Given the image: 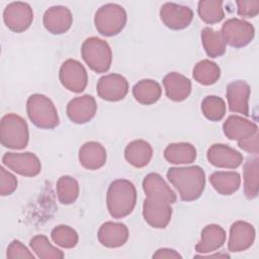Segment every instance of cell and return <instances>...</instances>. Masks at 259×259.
<instances>
[{
	"label": "cell",
	"instance_id": "cell-1",
	"mask_svg": "<svg viewBox=\"0 0 259 259\" xmlns=\"http://www.w3.org/2000/svg\"><path fill=\"white\" fill-rule=\"evenodd\" d=\"M167 178L183 201L197 199L204 190L205 174L199 166L172 167L167 172Z\"/></svg>",
	"mask_w": 259,
	"mask_h": 259
},
{
	"label": "cell",
	"instance_id": "cell-2",
	"mask_svg": "<svg viewBox=\"0 0 259 259\" xmlns=\"http://www.w3.org/2000/svg\"><path fill=\"white\" fill-rule=\"evenodd\" d=\"M137 202V190L135 185L126 179H116L108 187L106 204L110 215L114 219H122L128 215Z\"/></svg>",
	"mask_w": 259,
	"mask_h": 259
},
{
	"label": "cell",
	"instance_id": "cell-3",
	"mask_svg": "<svg viewBox=\"0 0 259 259\" xmlns=\"http://www.w3.org/2000/svg\"><path fill=\"white\" fill-rule=\"evenodd\" d=\"M28 126L26 121L15 113L5 114L0 121V141L2 146L21 150L28 143Z\"/></svg>",
	"mask_w": 259,
	"mask_h": 259
},
{
	"label": "cell",
	"instance_id": "cell-4",
	"mask_svg": "<svg viewBox=\"0 0 259 259\" xmlns=\"http://www.w3.org/2000/svg\"><path fill=\"white\" fill-rule=\"evenodd\" d=\"M26 112L31 122L40 128H54L60 122L55 104L42 94H32L28 97Z\"/></svg>",
	"mask_w": 259,
	"mask_h": 259
},
{
	"label": "cell",
	"instance_id": "cell-5",
	"mask_svg": "<svg viewBox=\"0 0 259 259\" xmlns=\"http://www.w3.org/2000/svg\"><path fill=\"white\" fill-rule=\"evenodd\" d=\"M81 55L88 67L96 73L107 72L111 66V49L101 38L92 36L85 39L81 47Z\"/></svg>",
	"mask_w": 259,
	"mask_h": 259
},
{
	"label": "cell",
	"instance_id": "cell-6",
	"mask_svg": "<svg viewBox=\"0 0 259 259\" xmlns=\"http://www.w3.org/2000/svg\"><path fill=\"white\" fill-rule=\"evenodd\" d=\"M95 27L104 36L118 34L126 23V12L118 4L108 3L102 5L94 16Z\"/></svg>",
	"mask_w": 259,
	"mask_h": 259
},
{
	"label": "cell",
	"instance_id": "cell-7",
	"mask_svg": "<svg viewBox=\"0 0 259 259\" xmlns=\"http://www.w3.org/2000/svg\"><path fill=\"white\" fill-rule=\"evenodd\" d=\"M254 27L251 23L239 19L231 18L222 26V37L225 44L234 48H242L251 42L254 37Z\"/></svg>",
	"mask_w": 259,
	"mask_h": 259
},
{
	"label": "cell",
	"instance_id": "cell-8",
	"mask_svg": "<svg viewBox=\"0 0 259 259\" xmlns=\"http://www.w3.org/2000/svg\"><path fill=\"white\" fill-rule=\"evenodd\" d=\"M61 84L69 91L81 93L87 86L88 76L84 66L77 60L68 59L65 61L59 72Z\"/></svg>",
	"mask_w": 259,
	"mask_h": 259
},
{
	"label": "cell",
	"instance_id": "cell-9",
	"mask_svg": "<svg viewBox=\"0 0 259 259\" xmlns=\"http://www.w3.org/2000/svg\"><path fill=\"white\" fill-rule=\"evenodd\" d=\"M143 217L151 227L164 229L171 221V203L161 198L147 196L143 204Z\"/></svg>",
	"mask_w": 259,
	"mask_h": 259
},
{
	"label": "cell",
	"instance_id": "cell-10",
	"mask_svg": "<svg viewBox=\"0 0 259 259\" xmlns=\"http://www.w3.org/2000/svg\"><path fill=\"white\" fill-rule=\"evenodd\" d=\"M3 19L10 30L22 32L30 26L33 20V12L30 5L25 2H12L5 7Z\"/></svg>",
	"mask_w": 259,
	"mask_h": 259
},
{
	"label": "cell",
	"instance_id": "cell-11",
	"mask_svg": "<svg viewBox=\"0 0 259 259\" xmlns=\"http://www.w3.org/2000/svg\"><path fill=\"white\" fill-rule=\"evenodd\" d=\"M2 163L13 172L26 176H36L41 169L38 158L33 153H5L2 157Z\"/></svg>",
	"mask_w": 259,
	"mask_h": 259
},
{
	"label": "cell",
	"instance_id": "cell-12",
	"mask_svg": "<svg viewBox=\"0 0 259 259\" xmlns=\"http://www.w3.org/2000/svg\"><path fill=\"white\" fill-rule=\"evenodd\" d=\"M96 90L100 98L107 101H118L127 94L128 83L119 74H108L99 79Z\"/></svg>",
	"mask_w": 259,
	"mask_h": 259
},
{
	"label": "cell",
	"instance_id": "cell-13",
	"mask_svg": "<svg viewBox=\"0 0 259 259\" xmlns=\"http://www.w3.org/2000/svg\"><path fill=\"white\" fill-rule=\"evenodd\" d=\"M162 22L169 28L179 30L187 27L193 18L192 10L176 3H165L160 10Z\"/></svg>",
	"mask_w": 259,
	"mask_h": 259
},
{
	"label": "cell",
	"instance_id": "cell-14",
	"mask_svg": "<svg viewBox=\"0 0 259 259\" xmlns=\"http://www.w3.org/2000/svg\"><path fill=\"white\" fill-rule=\"evenodd\" d=\"M206 157L211 165L225 169H235L243 162V156L240 152L224 144L212 145L207 150Z\"/></svg>",
	"mask_w": 259,
	"mask_h": 259
},
{
	"label": "cell",
	"instance_id": "cell-15",
	"mask_svg": "<svg viewBox=\"0 0 259 259\" xmlns=\"http://www.w3.org/2000/svg\"><path fill=\"white\" fill-rule=\"evenodd\" d=\"M251 89L247 82L242 80H236L231 82L227 86V99L229 108L232 112L241 113L243 115H249V97Z\"/></svg>",
	"mask_w": 259,
	"mask_h": 259
},
{
	"label": "cell",
	"instance_id": "cell-16",
	"mask_svg": "<svg viewBox=\"0 0 259 259\" xmlns=\"http://www.w3.org/2000/svg\"><path fill=\"white\" fill-rule=\"evenodd\" d=\"M97 105L94 97L83 95L73 98L67 105V115L70 120L77 124L90 121L96 113Z\"/></svg>",
	"mask_w": 259,
	"mask_h": 259
},
{
	"label": "cell",
	"instance_id": "cell-17",
	"mask_svg": "<svg viewBox=\"0 0 259 259\" xmlns=\"http://www.w3.org/2000/svg\"><path fill=\"white\" fill-rule=\"evenodd\" d=\"M224 134L230 139L238 143L246 141L258 134V126L253 121H250L239 115H230L223 124Z\"/></svg>",
	"mask_w": 259,
	"mask_h": 259
},
{
	"label": "cell",
	"instance_id": "cell-18",
	"mask_svg": "<svg viewBox=\"0 0 259 259\" xmlns=\"http://www.w3.org/2000/svg\"><path fill=\"white\" fill-rule=\"evenodd\" d=\"M72 22V13L65 6H53L44 14V25L53 34L65 33L70 29Z\"/></svg>",
	"mask_w": 259,
	"mask_h": 259
},
{
	"label": "cell",
	"instance_id": "cell-19",
	"mask_svg": "<svg viewBox=\"0 0 259 259\" xmlns=\"http://www.w3.org/2000/svg\"><path fill=\"white\" fill-rule=\"evenodd\" d=\"M255 240V230L249 223L238 221L231 226L228 249L231 252L245 251Z\"/></svg>",
	"mask_w": 259,
	"mask_h": 259
},
{
	"label": "cell",
	"instance_id": "cell-20",
	"mask_svg": "<svg viewBox=\"0 0 259 259\" xmlns=\"http://www.w3.org/2000/svg\"><path fill=\"white\" fill-rule=\"evenodd\" d=\"M99 242L107 248H117L125 244L128 239V230L121 223L106 222L98 230Z\"/></svg>",
	"mask_w": 259,
	"mask_h": 259
},
{
	"label": "cell",
	"instance_id": "cell-21",
	"mask_svg": "<svg viewBox=\"0 0 259 259\" xmlns=\"http://www.w3.org/2000/svg\"><path fill=\"white\" fill-rule=\"evenodd\" d=\"M163 85L167 97L173 101H183L191 92L190 80L177 72L167 74L163 79Z\"/></svg>",
	"mask_w": 259,
	"mask_h": 259
},
{
	"label": "cell",
	"instance_id": "cell-22",
	"mask_svg": "<svg viewBox=\"0 0 259 259\" xmlns=\"http://www.w3.org/2000/svg\"><path fill=\"white\" fill-rule=\"evenodd\" d=\"M80 164L88 170L101 168L106 162L105 148L97 142H87L79 150Z\"/></svg>",
	"mask_w": 259,
	"mask_h": 259
},
{
	"label": "cell",
	"instance_id": "cell-23",
	"mask_svg": "<svg viewBox=\"0 0 259 259\" xmlns=\"http://www.w3.org/2000/svg\"><path fill=\"white\" fill-rule=\"evenodd\" d=\"M143 189L147 196L161 198L171 204L176 201L175 192L158 173H150L144 178Z\"/></svg>",
	"mask_w": 259,
	"mask_h": 259
},
{
	"label": "cell",
	"instance_id": "cell-24",
	"mask_svg": "<svg viewBox=\"0 0 259 259\" xmlns=\"http://www.w3.org/2000/svg\"><path fill=\"white\" fill-rule=\"evenodd\" d=\"M226 241L225 230L218 225H207L201 231L200 241L195 246L197 253H209L221 248Z\"/></svg>",
	"mask_w": 259,
	"mask_h": 259
},
{
	"label": "cell",
	"instance_id": "cell-25",
	"mask_svg": "<svg viewBox=\"0 0 259 259\" xmlns=\"http://www.w3.org/2000/svg\"><path fill=\"white\" fill-rule=\"evenodd\" d=\"M153 156L151 145L144 140H136L131 142L124 150L125 160L136 168L147 166Z\"/></svg>",
	"mask_w": 259,
	"mask_h": 259
},
{
	"label": "cell",
	"instance_id": "cell-26",
	"mask_svg": "<svg viewBox=\"0 0 259 259\" xmlns=\"http://www.w3.org/2000/svg\"><path fill=\"white\" fill-rule=\"evenodd\" d=\"M209 182L220 194L231 195L239 189L241 177L235 171H215L209 176Z\"/></svg>",
	"mask_w": 259,
	"mask_h": 259
},
{
	"label": "cell",
	"instance_id": "cell-27",
	"mask_svg": "<svg viewBox=\"0 0 259 259\" xmlns=\"http://www.w3.org/2000/svg\"><path fill=\"white\" fill-rule=\"evenodd\" d=\"M164 157L172 164H190L196 159V150L189 143L170 144L164 150Z\"/></svg>",
	"mask_w": 259,
	"mask_h": 259
},
{
	"label": "cell",
	"instance_id": "cell-28",
	"mask_svg": "<svg viewBox=\"0 0 259 259\" xmlns=\"http://www.w3.org/2000/svg\"><path fill=\"white\" fill-rule=\"evenodd\" d=\"M162 94L161 86L158 82L151 79L139 81L133 88L135 99L145 105H150L157 102Z\"/></svg>",
	"mask_w": 259,
	"mask_h": 259
},
{
	"label": "cell",
	"instance_id": "cell-29",
	"mask_svg": "<svg viewBox=\"0 0 259 259\" xmlns=\"http://www.w3.org/2000/svg\"><path fill=\"white\" fill-rule=\"evenodd\" d=\"M201 42L208 57H221L226 52V44L220 31L210 27H204L201 30Z\"/></svg>",
	"mask_w": 259,
	"mask_h": 259
},
{
	"label": "cell",
	"instance_id": "cell-30",
	"mask_svg": "<svg viewBox=\"0 0 259 259\" xmlns=\"http://www.w3.org/2000/svg\"><path fill=\"white\" fill-rule=\"evenodd\" d=\"M258 158H248L244 164V192L247 198L257 197L259 180H258Z\"/></svg>",
	"mask_w": 259,
	"mask_h": 259
},
{
	"label": "cell",
	"instance_id": "cell-31",
	"mask_svg": "<svg viewBox=\"0 0 259 259\" xmlns=\"http://www.w3.org/2000/svg\"><path fill=\"white\" fill-rule=\"evenodd\" d=\"M221 76L220 67L209 60H202L198 62L193 68V78L199 84L212 85Z\"/></svg>",
	"mask_w": 259,
	"mask_h": 259
},
{
	"label": "cell",
	"instance_id": "cell-32",
	"mask_svg": "<svg viewBox=\"0 0 259 259\" xmlns=\"http://www.w3.org/2000/svg\"><path fill=\"white\" fill-rule=\"evenodd\" d=\"M58 199L63 204H71L76 201L79 196V184L77 180L71 176H62L57 181Z\"/></svg>",
	"mask_w": 259,
	"mask_h": 259
},
{
	"label": "cell",
	"instance_id": "cell-33",
	"mask_svg": "<svg viewBox=\"0 0 259 259\" xmlns=\"http://www.w3.org/2000/svg\"><path fill=\"white\" fill-rule=\"evenodd\" d=\"M29 246L36 256L41 259H59L65 256L60 249L54 247L50 243L45 235H36L31 238Z\"/></svg>",
	"mask_w": 259,
	"mask_h": 259
},
{
	"label": "cell",
	"instance_id": "cell-34",
	"mask_svg": "<svg viewBox=\"0 0 259 259\" xmlns=\"http://www.w3.org/2000/svg\"><path fill=\"white\" fill-rule=\"evenodd\" d=\"M222 5H223V2L219 0L199 1L198 8H197L198 15L205 23H208V24L218 23L225 16Z\"/></svg>",
	"mask_w": 259,
	"mask_h": 259
},
{
	"label": "cell",
	"instance_id": "cell-35",
	"mask_svg": "<svg viewBox=\"0 0 259 259\" xmlns=\"http://www.w3.org/2000/svg\"><path fill=\"white\" fill-rule=\"evenodd\" d=\"M201 110L207 119L219 121L225 116L226 103L221 97L213 95L206 96L201 102Z\"/></svg>",
	"mask_w": 259,
	"mask_h": 259
},
{
	"label": "cell",
	"instance_id": "cell-36",
	"mask_svg": "<svg viewBox=\"0 0 259 259\" xmlns=\"http://www.w3.org/2000/svg\"><path fill=\"white\" fill-rule=\"evenodd\" d=\"M53 242L63 248L71 249L74 248L78 243L77 232L69 226H58L53 229L51 233Z\"/></svg>",
	"mask_w": 259,
	"mask_h": 259
},
{
	"label": "cell",
	"instance_id": "cell-37",
	"mask_svg": "<svg viewBox=\"0 0 259 259\" xmlns=\"http://www.w3.org/2000/svg\"><path fill=\"white\" fill-rule=\"evenodd\" d=\"M17 188L16 177L7 171L3 166L0 167V194L2 196L9 195Z\"/></svg>",
	"mask_w": 259,
	"mask_h": 259
},
{
	"label": "cell",
	"instance_id": "cell-38",
	"mask_svg": "<svg viewBox=\"0 0 259 259\" xmlns=\"http://www.w3.org/2000/svg\"><path fill=\"white\" fill-rule=\"evenodd\" d=\"M6 256L8 259H16V258H30L33 259V254L18 240H13L8 248Z\"/></svg>",
	"mask_w": 259,
	"mask_h": 259
},
{
	"label": "cell",
	"instance_id": "cell-39",
	"mask_svg": "<svg viewBox=\"0 0 259 259\" xmlns=\"http://www.w3.org/2000/svg\"><path fill=\"white\" fill-rule=\"evenodd\" d=\"M238 14L242 17H254L259 11V1H237Z\"/></svg>",
	"mask_w": 259,
	"mask_h": 259
},
{
	"label": "cell",
	"instance_id": "cell-40",
	"mask_svg": "<svg viewBox=\"0 0 259 259\" xmlns=\"http://www.w3.org/2000/svg\"><path fill=\"white\" fill-rule=\"evenodd\" d=\"M238 146L248 153H252L254 155L258 154L259 151V144H258V134L251 137L250 139L238 143Z\"/></svg>",
	"mask_w": 259,
	"mask_h": 259
},
{
	"label": "cell",
	"instance_id": "cell-41",
	"mask_svg": "<svg viewBox=\"0 0 259 259\" xmlns=\"http://www.w3.org/2000/svg\"><path fill=\"white\" fill-rule=\"evenodd\" d=\"M153 258H182V256L173 249L161 248L153 254Z\"/></svg>",
	"mask_w": 259,
	"mask_h": 259
}]
</instances>
